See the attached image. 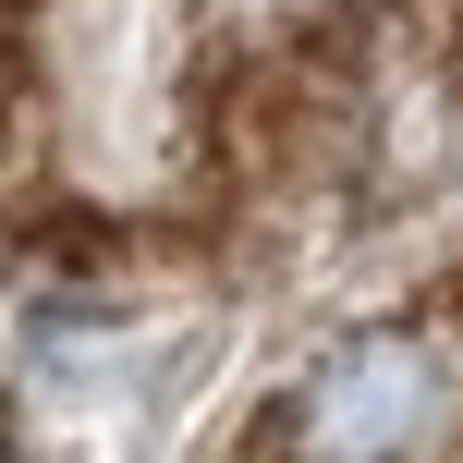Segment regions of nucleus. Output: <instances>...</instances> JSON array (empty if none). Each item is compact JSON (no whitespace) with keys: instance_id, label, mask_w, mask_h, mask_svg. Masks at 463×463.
<instances>
[{"instance_id":"obj_1","label":"nucleus","mask_w":463,"mask_h":463,"mask_svg":"<svg viewBox=\"0 0 463 463\" xmlns=\"http://www.w3.org/2000/svg\"><path fill=\"white\" fill-rule=\"evenodd\" d=\"M451 427V366L415 329H366L293 391V463H415Z\"/></svg>"},{"instance_id":"obj_2","label":"nucleus","mask_w":463,"mask_h":463,"mask_svg":"<svg viewBox=\"0 0 463 463\" xmlns=\"http://www.w3.org/2000/svg\"><path fill=\"white\" fill-rule=\"evenodd\" d=\"M0 463H13V451H0Z\"/></svg>"}]
</instances>
